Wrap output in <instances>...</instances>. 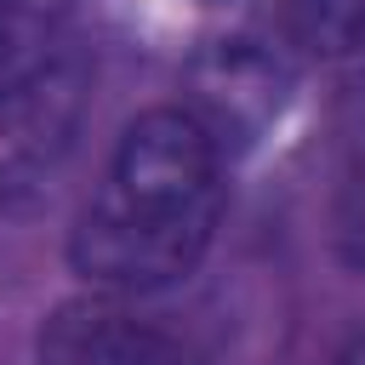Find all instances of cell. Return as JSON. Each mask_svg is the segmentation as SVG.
Returning <instances> with one entry per match:
<instances>
[{
  "label": "cell",
  "instance_id": "52a82bcc",
  "mask_svg": "<svg viewBox=\"0 0 365 365\" xmlns=\"http://www.w3.org/2000/svg\"><path fill=\"white\" fill-rule=\"evenodd\" d=\"M342 365H365V336H359V342H354V348L342 354Z\"/></svg>",
  "mask_w": 365,
  "mask_h": 365
},
{
  "label": "cell",
  "instance_id": "7a4b0ae2",
  "mask_svg": "<svg viewBox=\"0 0 365 365\" xmlns=\"http://www.w3.org/2000/svg\"><path fill=\"white\" fill-rule=\"evenodd\" d=\"M211 342L194 319L137 291H91L63 302L40 331V365H205Z\"/></svg>",
  "mask_w": 365,
  "mask_h": 365
},
{
  "label": "cell",
  "instance_id": "3957f363",
  "mask_svg": "<svg viewBox=\"0 0 365 365\" xmlns=\"http://www.w3.org/2000/svg\"><path fill=\"white\" fill-rule=\"evenodd\" d=\"M86 108V63L74 40L0 80V194L34 188L68 154Z\"/></svg>",
  "mask_w": 365,
  "mask_h": 365
},
{
  "label": "cell",
  "instance_id": "5b68a950",
  "mask_svg": "<svg viewBox=\"0 0 365 365\" xmlns=\"http://www.w3.org/2000/svg\"><path fill=\"white\" fill-rule=\"evenodd\" d=\"M68 34L51 23V11L29 6V0H0V80L29 68L34 57H46L51 46H63Z\"/></svg>",
  "mask_w": 365,
  "mask_h": 365
},
{
  "label": "cell",
  "instance_id": "277c9868",
  "mask_svg": "<svg viewBox=\"0 0 365 365\" xmlns=\"http://www.w3.org/2000/svg\"><path fill=\"white\" fill-rule=\"evenodd\" d=\"M285 29L314 57L365 51V0H285Z\"/></svg>",
  "mask_w": 365,
  "mask_h": 365
},
{
  "label": "cell",
  "instance_id": "6da1fadb",
  "mask_svg": "<svg viewBox=\"0 0 365 365\" xmlns=\"http://www.w3.org/2000/svg\"><path fill=\"white\" fill-rule=\"evenodd\" d=\"M222 217V143L194 108H148L125 125L86 200L68 262L97 291L160 297L211 251Z\"/></svg>",
  "mask_w": 365,
  "mask_h": 365
},
{
  "label": "cell",
  "instance_id": "8992f818",
  "mask_svg": "<svg viewBox=\"0 0 365 365\" xmlns=\"http://www.w3.org/2000/svg\"><path fill=\"white\" fill-rule=\"evenodd\" d=\"M336 234H342V251L365 268V154L354 160L348 182H342V205H336Z\"/></svg>",
  "mask_w": 365,
  "mask_h": 365
}]
</instances>
